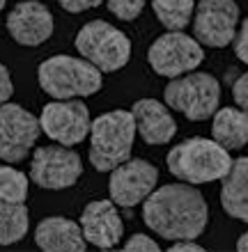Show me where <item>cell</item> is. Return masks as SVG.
<instances>
[{"mask_svg": "<svg viewBox=\"0 0 248 252\" xmlns=\"http://www.w3.org/2000/svg\"><path fill=\"white\" fill-rule=\"evenodd\" d=\"M76 48L101 73H113L131 60V41L120 28L106 21H90L76 34Z\"/></svg>", "mask_w": 248, "mask_h": 252, "instance_id": "cell-6", "label": "cell"}, {"mask_svg": "<svg viewBox=\"0 0 248 252\" xmlns=\"http://www.w3.org/2000/svg\"><path fill=\"white\" fill-rule=\"evenodd\" d=\"M145 225L168 241H195L209 222L207 199L193 184H168L142 199Z\"/></svg>", "mask_w": 248, "mask_h": 252, "instance_id": "cell-1", "label": "cell"}, {"mask_svg": "<svg viewBox=\"0 0 248 252\" xmlns=\"http://www.w3.org/2000/svg\"><path fill=\"white\" fill-rule=\"evenodd\" d=\"M168 170L186 184H212L228 174L232 158L216 140L188 138L168 152Z\"/></svg>", "mask_w": 248, "mask_h": 252, "instance_id": "cell-2", "label": "cell"}, {"mask_svg": "<svg viewBox=\"0 0 248 252\" xmlns=\"http://www.w3.org/2000/svg\"><path fill=\"white\" fill-rule=\"evenodd\" d=\"M5 2H7V0H0V12H2V7H5Z\"/></svg>", "mask_w": 248, "mask_h": 252, "instance_id": "cell-29", "label": "cell"}, {"mask_svg": "<svg viewBox=\"0 0 248 252\" xmlns=\"http://www.w3.org/2000/svg\"><path fill=\"white\" fill-rule=\"evenodd\" d=\"M83 174V160L65 145L39 147L33 154L30 179L46 190H65L74 186Z\"/></svg>", "mask_w": 248, "mask_h": 252, "instance_id": "cell-9", "label": "cell"}, {"mask_svg": "<svg viewBox=\"0 0 248 252\" xmlns=\"http://www.w3.org/2000/svg\"><path fill=\"white\" fill-rule=\"evenodd\" d=\"M152 9L166 30H184L193 19L195 0H152Z\"/></svg>", "mask_w": 248, "mask_h": 252, "instance_id": "cell-20", "label": "cell"}, {"mask_svg": "<svg viewBox=\"0 0 248 252\" xmlns=\"http://www.w3.org/2000/svg\"><path fill=\"white\" fill-rule=\"evenodd\" d=\"M170 250L173 252H202V246H195L191 241H179V243H175Z\"/></svg>", "mask_w": 248, "mask_h": 252, "instance_id": "cell-27", "label": "cell"}, {"mask_svg": "<svg viewBox=\"0 0 248 252\" xmlns=\"http://www.w3.org/2000/svg\"><path fill=\"white\" fill-rule=\"evenodd\" d=\"M134 140L136 122L129 110H110L94 117L90 124V163L99 172H110L131 156Z\"/></svg>", "mask_w": 248, "mask_h": 252, "instance_id": "cell-3", "label": "cell"}, {"mask_svg": "<svg viewBox=\"0 0 248 252\" xmlns=\"http://www.w3.org/2000/svg\"><path fill=\"white\" fill-rule=\"evenodd\" d=\"M108 12L117 16L120 21H134L138 19L147 5V0H106Z\"/></svg>", "mask_w": 248, "mask_h": 252, "instance_id": "cell-21", "label": "cell"}, {"mask_svg": "<svg viewBox=\"0 0 248 252\" xmlns=\"http://www.w3.org/2000/svg\"><path fill=\"white\" fill-rule=\"evenodd\" d=\"M60 7L65 12L69 14H81V12H87V9H92V7H99L104 0H58Z\"/></svg>", "mask_w": 248, "mask_h": 252, "instance_id": "cell-25", "label": "cell"}, {"mask_svg": "<svg viewBox=\"0 0 248 252\" xmlns=\"http://www.w3.org/2000/svg\"><path fill=\"white\" fill-rule=\"evenodd\" d=\"M81 229L87 243L101 250H110L122 241L124 222L117 211V204L113 199H97L83 209L81 213Z\"/></svg>", "mask_w": 248, "mask_h": 252, "instance_id": "cell-15", "label": "cell"}, {"mask_svg": "<svg viewBox=\"0 0 248 252\" xmlns=\"http://www.w3.org/2000/svg\"><path fill=\"white\" fill-rule=\"evenodd\" d=\"M156 181H159V170L152 163L142 158H127L110 170L108 192L117 206L131 209V206H138L154 190Z\"/></svg>", "mask_w": 248, "mask_h": 252, "instance_id": "cell-13", "label": "cell"}, {"mask_svg": "<svg viewBox=\"0 0 248 252\" xmlns=\"http://www.w3.org/2000/svg\"><path fill=\"white\" fill-rule=\"evenodd\" d=\"M28 199V177L21 170L0 163V246L19 243L28 234L30 213Z\"/></svg>", "mask_w": 248, "mask_h": 252, "instance_id": "cell-7", "label": "cell"}, {"mask_svg": "<svg viewBox=\"0 0 248 252\" xmlns=\"http://www.w3.org/2000/svg\"><path fill=\"white\" fill-rule=\"evenodd\" d=\"M239 23V7L235 0H198L193 16L195 39L209 48H225L232 44Z\"/></svg>", "mask_w": 248, "mask_h": 252, "instance_id": "cell-12", "label": "cell"}, {"mask_svg": "<svg viewBox=\"0 0 248 252\" xmlns=\"http://www.w3.org/2000/svg\"><path fill=\"white\" fill-rule=\"evenodd\" d=\"M221 181V204L225 213L248 222V156L232 160L228 174Z\"/></svg>", "mask_w": 248, "mask_h": 252, "instance_id": "cell-18", "label": "cell"}, {"mask_svg": "<svg viewBox=\"0 0 248 252\" xmlns=\"http://www.w3.org/2000/svg\"><path fill=\"white\" fill-rule=\"evenodd\" d=\"M53 14L39 0L19 2L7 14V30L21 46H41L53 34Z\"/></svg>", "mask_w": 248, "mask_h": 252, "instance_id": "cell-14", "label": "cell"}, {"mask_svg": "<svg viewBox=\"0 0 248 252\" xmlns=\"http://www.w3.org/2000/svg\"><path fill=\"white\" fill-rule=\"evenodd\" d=\"M168 108L181 113L191 122H205L218 110L221 83L205 71H188L173 78L163 90Z\"/></svg>", "mask_w": 248, "mask_h": 252, "instance_id": "cell-5", "label": "cell"}, {"mask_svg": "<svg viewBox=\"0 0 248 252\" xmlns=\"http://www.w3.org/2000/svg\"><path fill=\"white\" fill-rule=\"evenodd\" d=\"M205 60L202 44L195 37H188L181 30H168L156 37L147 51V62L163 78H177L181 73L198 69Z\"/></svg>", "mask_w": 248, "mask_h": 252, "instance_id": "cell-8", "label": "cell"}, {"mask_svg": "<svg viewBox=\"0 0 248 252\" xmlns=\"http://www.w3.org/2000/svg\"><path fill=\"white\" fill-rule=\"evenodd\" d=\"M39 87L53 99H76L97 94L104 85L101 71L85 58L71 55H53L39 64L37 69Z\"/></svg>", "mask_w": 248, "mask_h": 252, "instance_id": "cell-4", "label": "cell"}, {"mask_svg": "<svg viewBox=\"0 0 248 252\" xmlns=\"http://www.w3.org/2000/svg\"><path fill=\"white\" fill-rule=\"evenodd\" d=\"M124 250H142V252H159V243L154 239H149L147 234H134L131 239L124 243Z\"/></svg>", "mask_w": 248, "mask_h": 252, "instance_id": "cell-23", "label": "cell"}, {"mask_svg": "<svg viewBox=\"0 0 248 252\" xmlns=\"http://www.w3.org/2000/svg\"><path fill=\"white\" fill-rule=\"evenodd\" d=\"M39 120L19 103L0 106V160L21 163L39 138Z\"/></svg>", "mask_w": 248, "mask_h": 252, "instance_id": "cell-11", "label": "cell"}, {"mask_svg": "<svg viewBox=\"0 0 248 252\" xmlns=\"http://www.w3.org/2000/svg\"><path fill=\"white\" fill-rule=\"evenodd\" d=\"M90 110L78 99H55L41 108L39 126L48 138L65 147H74L90 135Z\"/></svg>", "mask_w": 248, "mask_h": 252, "instance_id": "cell-10", "label": "cell"}, {"mask_svg": "<svg viewBox=\"0 0 248 252\" xmlns=\"http://www.w3.org/2000/svg\"><path fill=\"white\" fill-rule=\"evenodd\" d=\"M232 99H235L237 106L248 115V71L242 73V76L235 80V85H232Z\"/></svg>", "mask_w": 248, "mask_h": 252, "instance_id": "cell-22", "label": "cell"}, {"mask_svg": "<svg viewBox=\"0 0 248 252\" xmlns=\"http://www.w3.org/2000/svg\"><path fill=\"white\" fill-rule=\"evenodd\" d=\"M35 243L39 250L46 252H83L87 248L81 225L62 216L41 220L35 229Z\"/></svg>", "mask_w": 248, "mask_h": 252, "instance_id": "cell-17", "label": "cell"}, {"mask_svg": "<svg viewBox=\"0 0 248 252\" xmlns=\"http://www.w3.org/2000/svg\"><path fill=\"white\" fill-rule=\"evenodd\" d=\"M136 122V133H141V138L145 145H166L175 138L177 133V122L168 108L163 106L161 101L156 99H141L136 101L131 108Z\"/></svg>", "mask_w": 248, "mask_h": 252, "instance_id": "cell-16", "label": "cell"}, {"mask_svg": "<svg viewBox=\"0 0 248 252\" xmlns=\"http://www.w3.org/2000/svg\"><path fill=\"white\" fill-rule=\"evenodd\" d=\"M237 250H239V252H248V232L239 236V241H237Z\"/></svg>", "mask_w": 248, "mask_h": 252, "instance_id": "cell-28", "label": "cell"}, {"mask_svg": "<svg viewBox=\"0 0 248 252\" xmlns=\"http://www.w3.org/2000/svg\"><path fill=\"white\" fill-rule=\"evenodd\" d=\"M235 53L237 58L244 62V64H248V19L242 23V28H239V32L235 34Z\"/></svg>", "mask_w": 248, "mask_h": 252, "instance_id": "cell-24", "label": "cell"}, {"mask_svg": "<svg viewBox=\"0 0 248 252\" xmlns=\"http://www.w3.org/2000/svg\"><path fill=\"white\" fill-rule=\"evenodd\" d=\"M212 122V135L228 152H237L248 145V115L242 108H221Z\"/></svg>", "mask_w": 248, "mask_h": 252, "instance_id": "cell-19", "label": "cell"}, {"mask_svg": "<svg viewBox=\"0 0 248 252\" xmlns=\"http://www.w3.org/2000/svg\"><path fill=\"white\" fill-rule=\"evenodd\" d=\"M12 94H14V83L12 76H9V69L5 64H0V106L12 99Z\"/></svg>", "mask_w": 248, "mask_h": 252, "instance_id": "cell-26", "label": "cell"}]
</instances>
